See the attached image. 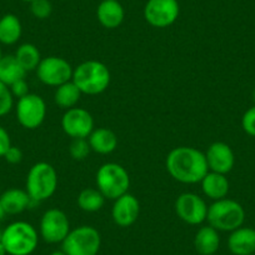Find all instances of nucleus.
<instances>
[{
  "mask_svg": "<svg viewBox=\"0 0 255 255\" xmlns=\"http://www.w3.org/2000/svg\"><path fill=\"white\" fill-rule=\"evenodd\" d=\"M204 154L210 171L227 175L234 168V151L224 141H215V143L210 144Z\"/></svg>",
  "mask_w": 255,
  "mask_h": 255,
  "instance_id": "15",
  "label": "nucleus"
},
{
  "mask_svg": "<svg viewBox=\"0 0 255 255\" xmlns=\"http://www.w3.org/2000/svg\"><path fill=\"white\" fill-rule=\"evenodd\" d=\"M14 107V97L10 88L0 82V118L9 114Z\"/></svg>",
  "mask_w": 255,
  "mask_h": 255,
  "instance_id": "28",
  "label": "nucleus"
},
{
  "mask_svg": "<svg viewBox=\"0 0 255 255\" xmlns=\"http://www.w3.org/2000/svg\"><path fill=\"white\" fill-rule=\"evenodd\" d=\"M26 72L14 55H4L0 60V82L10 87L20 79H25Z\"/></svg>",
  "mask_w": 255,
  "mask_h": 255,
  "instance_id": "24",
  "label": "nucleus"
},
{
  "mask_svg": "<svg viewBox=\"0 0 255 255\" xmlns=\"http://www.w3.org/2000/svg\"><path fill=\"white\" fill-rule=\"evenodd\" d=\"M220 247V235L217 229L204 225L194 237V248L199 255H214Z\"/></svg>",
  "mask_w": 255,
  "mask_h": 255,
  "instance_id": "21",
  "label": "nucleus"
},
{
  "mask_svg": "<svg viewBox=\"0 0 255 255\" xmlns=\"http://www.w3.org/2000/svg\"><path fill=\"white\" fill-rule=\"evenodd\" d=\"M1 234H3V230H0V240H1Z\"/></svg>",
  "mask_w": 255,
  "mask_h": 255,
  "instance_id": "40",
  "label": "nucleus"
},
{
  "mask_svg": "<svg viewBox=\"0 0 255 255\" xmlns=\"http://www.w3.org/2000/svg\"><path fill=\"white\" fill-rule=\"evenodd\" d=\"M0 202L6 215L21 214L26 209H29L34 203L29 197L28 191L19 188L6 189L3 194L0 195Z\"/></svg>",
  "mask_w": 255,
  "mask_h": 255,
  "instance_id": "17",
  "label": "nucleus"
},
{
  "mask_svg": "<svg viewBox=\"0 0 255 255\" xmlns=\"http://www.w3.org/2000/svg\"><path fill=\"white\" fill-rule=\"evenodd\" d=\"M1 243L8 255H30L39 244V233L30 223L18 220L4 228Z\"/></svg>",
  "mask_w": 255,
  "mask_h": 255,
  "instance_id": "3",
  "label": "nucleus"
},
{
  "mask_svg": "<svg viewBox=\"0 0 255 255\" xmlns=\"http://www.w3.org/2000/svg\"><path fill=\"white\" fill-rule=\"evenodd\" d=\"M21 1H25V3H29V4H30L31 1H34V0H21Z\"/></svg>",
  "mask_w": 255,
  "mask_h": 255,
  "instance_id": "39",
  "label": "nucleus"
},
{
  "mask_svg": "<svg viewBox=\"0 0 255 255\" xmlns=\"http://www.w3.org/2000/svg\"><path fill=\"white\" fill-rule=\"evenodd\" d=\"M5 212H4V208H3V205H1V202H0V222H1V220L4 219V218H5Z\"/></svg>",
  "mask_w": 255,
  "mask_h": 255,
  "instance_id": "34",
  "label": "nucleus"
},
{
  "mask_svg": "<svg viewBox=\"0 0 255 255\" xmlns=\"http://www.w3.org/2000/svg\"><path fill=\"white\" fill-rule=\"evenodd\" d=\"M165 166L171 178L183 184L200 183L209 171L205 154L193 146L174 148L166 156Z\"/></svg>",
  "mask_w": 255,
  "mask_h": 255,
  "instance_id": "1",
  "label": "nucleus"
},
{
  "mask_svg": "<svg viewBox=\"0 0 255 255\" xmlns=\"http://www.w3.org/2000/svg\"><path fill=\"white\" fill-rule=\"evenodd\" d=\"M105 197L98 188H85L77 198L78 207L85 213H97L105 204Z\"/></svg>",
  "mask_w": 255,
  "mask_h": 255,
  "instance_id": "25",
  "label": "nucleus"
},
{
  "mask_svg": "<svg viewBox=\"0 0 255 255\" xmlns=\"http://www.w3.org/2000/svg\"><path fill=\"white\" fill-rule=\"evenodd\" d=\"M61 129L72 139H88L95 129L94 118L87 109L74 107L61 117Z\"/></svg>",
  "mask_w": 255,
  "mask_h": 255,
  "instance_id": "13",
  "label": "nucleus"
},
{
  "mask_svg": "<svg viewBox=\"0 0 255 255\" xmlns=\"http://www.w3.org/2000/svg\"><path fill=\"white\" fill-rule=\"evenodd\" d=\"M200 185H202L203 194L213 202L227 198L230 188L229 180H228L225 174L215 173V171L210 170L200 181Z\"/></svg>",
  "mask_w": 255,
  "mask_h": 255,
  "instance_id": "19",
  "label": "nucleus"
},
{
  "mask_svg": "<svg viewBox=\"0 0 255 255\" xmlns=\"http://www.w3.org/2000/svg\"><path fill=\"white\" fill-rule=\"evenodd\" d=\"M175 213L180 220L189 225H200L207 222L208 205L195 193H183L175 200Z\"/></svg>",
  "mask_w": 255,
  "mask_h": 255,
  "instance_id": "12",
  "label": "nucleus"
},
{
  "mask_svg": "<svg viewBox=\"0 0 255 255\" xmlns=\"http://www.w3.org/2000/svg\"><path fill=\"white\" fill-rule=\"evenodd\" d=\"M58 189V173L51 164L46 161L35 163L28 171L25 190L34 203L48 200Z\"/></svg>",
  "mask_w": 255,
  "mask_h": 255,
  "instance_id": "4",
  "label": "nucleus"
},
{
  "mask_svg": "<svg viewBox=\"0 0 255 255\" xmlns=\"http://www.w3.org/2000/svg\"><path fill=\"white\" fill-rule=\"evenodd\" d=\"M97 18L104 28L115 29L124 21V8L119 0H102L97 8Z\"/></svg>",
  "mask_w": 255,
  "mask_h": 255,
  "instance_id": "18",
  "label": "nucleus"
},
{
  "mask_svg": "<svg viewBox=\"0 0 255 255\" xmlns=\"http://www.w3.org/2000/svg\"><path fill=\"white\" fill-rule=\"evenodd\" d=\"M242 127L248 135L255 138V105L244 113L242 118Z\"/></svg>",
  "mask_w": 255,
  "mask_h": 255,
  "instance_id": "30",
  "label": "nucleus"
},
{
  "mask_svg": "<svg viewBox=\"0 0 255 255\" xmlns=\"http://www.w3.org/2000/svg\"><path fill=\"white\" fill-rule=\"evenodd\" d=\"M16 120L28 130L38 129L46 118V104L43 98L34 93L18 99L15 105Z\"/></svg>",
  "mask_w": 255,
  "mask_h": 255,
  "instance_id": "10",
  "label": "nucleus"
},
{
  "mask_svg": "<svg viewBox=\"0 0 255 255\" xmlns=\"http://www.w3.org/2000/svg\"><path fill=\"white\" fill-rule=\"evenodd\" d=\"M228 248L233 255L255 254V229L240 227L230 232L228 238Z\"/></svg>",
  "mask_w": 255,
  "mask_h": 255,
  "instance_id": "16",
  "label": "nucleus"
},
{
  "mask_svg": "<svg viewBox=\"0 0 255 255\" xmlns=\"http://www.w3.org/2000/svg\"><path fill=\"white\" fill-rule=\"evenodd\" d=\"M23 35V25L15 14H5L0 18V44L14 45Z\"/></svg>",
  "mask_w": 255,
  "mask_h": 255,
  "instance_id": "22",
  "label": "nucleus"
},
{
  "mask_svg": "<svg viewBox=\"0 0 255 255\" xmlns=\"http://www.w3.org/2000/svg\"><path fill=\"white\" fill-rule=\"evenodd\" d=\"M50 255H67V254H65V253H64L63 252V250H55V252H53V253H51V254Z\"/></svg>",
  "mask_w": 255,
  "mask_h": 255,
  "instance_id": "36",
  "label": "nucleus"
},
{
  "mask_svg": "<svg viewBox=\"0 0 255 255\" xmlns=\"http://www.w3.org/2000/svg\"><path fill=\"white\" fill-rule=\"evenodd\" d=\"M95 183L105 199L115 200L129 193L130 176L127 169L120 164L105 163L98 169Z\"/></svg>",
  "mask_w": 255,
  "mask_h": 255,
  "instance_id": "6",
  "label": "nucleus"
},
{
  "mask_svg": "<svg viewBox=\"0 0 255 255\" xmlns=\"http://www.w3.org/2000/svg\"><path fill=\"white\" fill-rule=\"evenodd\" d=\"M3 50H1V46H0V60H1V58H3Z\"/></svg>",
  "mask_w": 255,
  "mask_h": 255,
  "instance_id": "37",
  "label": "nucleus"
},
{
  "mask_svg": "<svg viewBox=\"0 0 255 255\" xmlns=\"http://www.w3.org/2000/svg\"><path fill=\"white\" fill-rule=\"evenodd\" d=\"M88 141L92 151L102 155L112 154L118 148L117 134L108 128H95L88 136Z\"/></svg>",
  "mask_w": 255,
  "mask_h": 255,
  "instance_id": "20",
  "label": "nucleus"
},
{
  "mask_svg": "<svg viewBox=\"0 0 255 255\" xmlns=\"http://www.w3.org/2000/svg\"><path fill=\"white\" fill-rule=\"evenodd\" d=\"M82 95L79 88L74 84L73 80H70V82L64 83L56 88L55 93H54V102L59 108L68 110L77 107Z\"/></svg>",
  "mask_w": 255,
  "mask_h": 255,
  "instance_id": "23",
  "label": "nucleus"
},
{
  "mask_svg": "<svg viewBox=\"0 0 255 255\" xmlns=\"http://www.w3.org/2000/svg\"><path fill=\"white\" fill-rule=\"evenodd\" d=\"M73 82L79 88L82 94L98 95L109 88L112 75L109 68L98 60L83 61L74 68Z\"/></svg>",
  "mask_w": 255,
  "mask_h": 255,
  "instance_id": "2",
  "label": "nucleus"
},
{
  "mask_svg": "<svg viewBox=\"0 0 255 255\" xmlns=\"http://www.w3.org/2000/svg\"><path fill=\"white\" fill-rule=\"evenodd\" d=\"M252 255H255V254H252Z\"/></svg>",
  "mask_w": 255,
  "mask_h": 255,
  "instance_id": "41",
  "label": "nucleus"
},
{
  "mask_svg": "<svg viewBox=\"0 0 255 255\" xmlns=\"http://www.w3.org/2000/svg\"><path fill=\"white\" fill-rule=\"evenodd\" d=\"M253 100H254V104H255V88L254 90H253Z\"/></svg>",
  "mask_w": 255,
  "mask_h": 255,
  "instance_id": "38",
  "label": "nucleus"
},
{
  "mask_svg": "<svg viewBox=\"0 0 255 255\" xmlns=\"http://www.w3.org/2000/svg\"><path fill=\"white\" fill-rule=\"evenodd\" d=\"M245 220V210L240 203L233 199L213 202L208 208L207 222L218 232H233L243 227Z\"/></svg>",
  "mask_w": 255,
  "mask_h": 255,
  "instance_id": "5",
  "label": "nucleus"
},
{
  "mask_svg": "<svg viewBox=\"0 0 255 255\" xmlns=\"http://www.w3.org/2000/svg\"><path fill=\"white\" fill-rule=\"evenodd\" d=\"M35 72L38 79L44 85L58 88L59 85L70 82L73 79L74 68L67 59L50 55L41 59Z\"/></svg>",
  "mask_w": 255,
  "mask_h": 255,
  "instance_id": "8",
  "label": "nucleus"
},
{
  "mask_svg": "<svg viewBox=\"0 0 255 255\" xmlns=\"http://www.w3.org/2000/svg\"><path fill=\"white\" fill-rule=\"evenodd\" d=\"M11 146V139L8 130L0 125V158H4L8 149Z\"/></svg>",
  "mask_w": 255,
  "mask_h": 255,
  "instance_id": "32",
  "label": "nucleus"
},
{
  "mask_svg": "<svg viewBox=\"0 0 255 255\" xmlns=\"http://www.w3.org/2000/svg\"><path fill=\"white\" fill-rule=\"evenodd\" d=\"M0 255H8L5 247H4V245H3L1 240H0Z\"/></svg>",
  "mask_w": 255,
  "mask_h": 255,
  "instance_id": "35",
  "label": "nucleus"
},
{
  "mask_svg": "<svg viewBox=\"0 0 255 255\" xmlns=\"http://www.w3.org/2000/svg\"><path fill=\"white\" fill-rule=\"evenodd\" d=\"M140 214V203L135 195L127 193L114 200L112 209L113 222L120 228L131 227Z\"/></svg>",
  "mask_w": 255,
  "mask_h": 255,
  "instance_id": "14",
  "label": "nucleus"
},
{
  "mask_svg": "<svg viewBox=\"0 0 255 255\" xmlns=\"http://www.w3.org/2000/svg\"><path fill=\"white\" fill-rule=\"evenodd\" d=\"M102 247V235L90 225H82L70 230L61 243V250L67 255H98Z\"/></svg>",
  "mask_w": 255,
  "mask_h": 255,
  "instance_id": "7",
  "label": "nucleus"
},
{
  "mask_svg": "<svg viewBox=\"0 0 255 255\" xmlns=\"http://www.w3.org/2000/svg\"><path fill=\"white\" fill-rule=\"evenodd\" d=\"M92 151L88 139H73L69 146V154L74 160L82 161L88 158Z\"/></svg>",
  "mask_w": 255,
  "mask_h": 255,
  "instance_id": "27",
  "label": "nucleus"
},
{
  "mask_svg": "<svg viewBox=\"0 0 255 255\" xmlns=\"http://www.w3.org/2000/svg\"><path fill=\"white\" fill-rule=\"evenodd\" d=\"M69 218L58 208L48 209L41 215L39 235L48 244H61L70 233Z\"/></svg>",
  "mask_w": 255,
  "mask_h": 255,
  "instance_id": "9",
  "label": "nucleus"
},
{
  "mask_svg": "<svg viewBox=\"0 0 255 255\" xmlns=\"http://www.w3.org/2000/svg\"><path fill=\"white\" fill-rule=\"evenodd\" d=\"M30 11L36 19H48L53 13V5L50 0H34L30 3Z\"/></svg>",
  "mask_w": 255,
  "mask_h": 255,
  "instance_id": "29",
  "label": "nucleus"
},
{
  "mask_svg": "<svg viewBox=\"0 0 255 255\" xmlns=\"http://www.w3.org/2000/svg\"><path fill=\"white\" fill-rule=\"evenodd\" d=\"M14 56H15L16 60L19 61V64L24 68V70L26 73L36 70L38 65L40 64L41 59H43L38 46L31 43H24L21 45H19Z\"/></svg>",
  "mask_w": 255,
  "mask_h": 255,
  "instance_id": "26",
  "label": "nucleus"
},
{
  "mask_svg": "<svg viewBox=\"0 0 255 255\" xmlns=\"http://www.w3.org/2000/svg\"><path fill=\"white\" fill-rule=\"evenodd\" d=\"M9 88H10V92L11 94H13V97L18 98V99H20V98L25 97V95L29 94V85L25 79L18 80V82L11 84Z\"/></svg>",
  "mask_w": 255,
  "mask_h": 255,
  "instance_id": "31",
  "label": "nucleus"
},
{
  "mask_svg": "<svg viewBox=\"0 0 255 255\" xmlns=\"http://www.w3.org/2000/svg\"><path fill=\"white\" fill-rule=\"evenodd\" d=\"M4 159H5L9 164H19L23 160V151H21V149L18 148V146L11 145L10 148L8 149V151L5 153V155H4Z\"/></svg>",
  "mask_w": 255,
  "mask_h": 255,
  "instance_id": "33",
  "label": "nucleus"
},
{
  "mask_svg": "<svg viewBox=\"0 0 255 255\" xmlns=\"http://www.w3.org/2000/svg\"><path fill=\"white\" fill-rule=\"evenodd\" d=\"M178 0H148L144 6V19L154 28L164 29L173 25L179 18Z\"/></svg>",
  "mask_w": 255,
  "mask_h": 255,
  "instance_id": "11",
  "label": "nucleus"
}]
</instances>
